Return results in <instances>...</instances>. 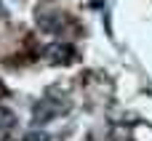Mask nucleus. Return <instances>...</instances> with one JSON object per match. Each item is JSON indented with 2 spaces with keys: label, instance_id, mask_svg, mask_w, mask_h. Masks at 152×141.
Segmentation results:
<instances>
[{
  "label": "nucleus",
  "instance_id": "obj_2",
  "mask_svg": "<svg viewBox=\"0 0 152 141\" xmlns=\"http://www.w3.org/2000/svg\"><path fill=\"white\" fill-rule=\"evenodd\" d=\"M72 56H75V48H72L69 43H51V45L45 48V59H48L51 64H69Z\"/></svg>",
  "mask_w": 152,
  "mask_h": 141
},
{
  "label": "nucleus",
  "instance_id": "obj_1",
  "mask_svg": "<svg viewBox=\"0 0 152 141\" xmlns=\"http://www.w3.org/2000/svg\"><path fill=\"white\" fill-rule=\"evenodd\" d=\"M64 112H67L64 101H59V99H53V96H45V99L37 101V107L32 109V120H35V123H48V120H53V117H59V115H64Z\"/></svg>",
  "mask_w": 152,
  "mask_h": 141
},
{
  "label": "nucleus",
  "instance_id": "obj_5",
  "mask_svg": "<svg viewBox=\"0 0 152 141\" xmlns=\"http://www.w3.org/2000/svg\"><path fill=\"white\" fill-rule=\"evenodd\" d=\"M19 141H48V133H43V131H29V133H24Z\"/></svg>",
  "mask_w": 152,
  "mask_h": 141
},
{
  "label": "nucleus",
  "instance_id": "obj_4",
  "mask_svg": "<svg viewBox=\"0 0 152 141\" xmlns=\"http://www.w3.org/2000/svg\"><path fill=\"white\" fill-rule=\"evenodd\" d=\"M13 123H16L13 112L5 109V107H0V128H13Z\"/></svg>",
  "mask_w": 152,
  "mask_h": 141
},
{
  "label": "nucleus",
  "instance_id": "obj_3",
  "mask_svg": "<svg viewBox=\"0 0 152 141\" xmlns=\"http://www.w3.org/2000/svg\"><path fill=\"white\" fill-rule=\"evenodd\" d=\"M40 27L43 29H61L64 27V16H59V13H43L40 16Z\"/></svg>",
  "mask_w": 152,
  "mask_h": 141
},
{
  "label": "nucleus",
  "instance_id": "obj_6",
  "mask_svg": "<svg viewBox=\"0 0 152 141\" xmlns=\"http://www.w3.org/2000/svg\"><path fill=\"white\" fill-rule=\"evenodd\" d=\"M0 13H3V5H0Z\"/></svg>",
  "mask_w": 152,
  "mask_h": 141
}]
</instances>
